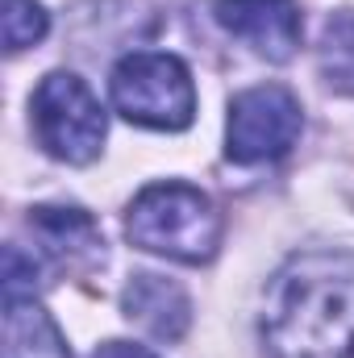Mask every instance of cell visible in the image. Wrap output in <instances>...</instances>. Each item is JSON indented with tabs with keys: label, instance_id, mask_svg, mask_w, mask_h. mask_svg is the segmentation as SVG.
I'll list each match as a JSON object with an SVG mask.
<instances>
[{
	"label": "cell",
	"instance_id": "1",
	"mask_svg": "<svg viewBox=\"0 0 354 358\" xmlns=\"http://www.w3.org/2000/svg\"><path fill=\"white\" fill-rule=\"evenodd\" d=\"M263 358H354V255L304 250L275 271Z\"/></svg>",
	"mask_w": 354,
	"mask_h": 358
},
{
	"label": "cell",
	"instance_id": "2",
	"mask_svg": "<svg viewBox=\"0 0 354 358\" xmlns=\"http://www.w3.org/2000/svg\"><path fill=\"white\" fill-rule=\"evenodd\" d=\"M125 238L138 250L200 267L221 246V213L192 183H150L125 213Z\"/></svg>",
	"mask_w": 354,
	"mask_h": 358
},
{
	"label": "cell",
	"instance_id": "3",
	"mask_svg": "<svg viewBox=\"0 0 354 358\" xmlns=\"http://www.w3.org/2000/svg\"><path fill=\"white\" fill-rule=\"evenodd\" d=\"M113 108L146 129H187L196 117V84L187 63L159 50H134L125 55L108 76Z\"/></svg>",
	"mask_w": 354,
	"mask_h": 358
},
{
	"label": "cell",
	"instance_id": "4",
	"mask_svg": "<svg viewBox=\"0 0 354 358\" xmlns=\"http://www.w3.org/2000/svg\"><path fill=\"white\" fill-rule=\"evenodd\" d=\"M34 134L46 155L84 167L100 155L104 142V108L92 88L71 71H50L34 92Z\"/></svg>",
	"mask_w": 354,
	"mask_h": 358
},
{
	"label": "cell",
	"instance_id": "5",
	"mask_svg": "<svg viewBox=\"0 0 354 358\" xmlns=\"http://www.w3.org/2000/svg\"><path fill=\"white\" fill-rule=\"evenodd\" d=\"M304 129L300 100L279 84H259L229 100L225 159L229 163H271L283 159Z\"/></svg>",
	"mask_w": 354,
	"mask_h": 358
},
{
	"label": "cell",
	"instance_id": "6",
	"mask_svg": "<svg viewBox=\"0 0 354 358\" xmlns=\"http://www.w3.org/2000/svg\"><path fill=\"white\" fill-rule=\"evenodd\" d=\"M217 21L271 63H288L304 34L296 0H217Z\"/></svg>",
	"mask_w": 354,
	"mask_h": 358
},
{
	"label": "cell",
	"instance_id": "7",
	"mask_svg": "<svg viewBox=\"0 0 354 358\" xmlns=\"http://www.w3.org/2000/svg\"><path fill=\"white\" fill-rule=\"evenodd\" d=\"M29 229L34 238L42 242V250L67 271H92L104 263V238L96 229L84 208H55V204H42L34 208L29 217Z\"/></svg>",
	"mask_w": 354,
	"mask_h": 358
},
{
	"label": "cell",
	"instance_id": "8",
	"mask_svg": "<svg viewBox=\"0 0 354 358\" xmlns=\"http://www.w3.org/2000/svg\"><path fill=\"white\" fill-rule=\"evenodd\" d=\"M121 308L129 321H138L150 338H163V342H179L187 321H192V304H187L183 287L163 279V275H150V271L129 279Z\"/></svg>",
	"mask_w": 354,
	"mask_h": 358
},
{
	"label": "cell",
	"instance_id": "9",
	"mask_svg": "<svg viewBox=\"0 0 354 358\" xmlns=\"http://www.w3.org/2000/svg\"><path fill=\"white\" fill-rule=\"evenodd\" d=\"M4 358H71L59 325L34 296H4Z\"/></svg>",
	"mask_w": 354,
	"mask_h": 358
},
{
	"label": "cell",
	"instance_id": "10",
	"mask_svg": "<svg viewBox=\"0 0 354 358\" xmlns=\"http://www.w3.org/2000/svg\"><path fill=\"white\" fill-rule=\"evenodd\" d=\"M317 63H321V76L330 88L354 96V13H334L325 21Z\"/></svg>",
	"mask_w": 354,
	"mask_h": 358
},
{
	"label": "cell",
	"instance_id": "11",
	"mask_svg": "<svg viewBox=\"0 0 354 358\" xmlns=\"http://www.w3.org/2000/svg\"><path fill=\"white\" fill-rule=\"evenodd\" d=\"M0 21H4V50L8 55L42 42L46 29H50V17H46V8L38 0H4Z\"/></svg>",
	"mask_w": 354,
	"mask_h": 358
},
{
	"label": "cell",
	"instance_id": "12",
	"mask_svg": "<svg viewBox=\"0 0 354 358\" xmlns=\"http://www.w3.org/2000/svg\"><path fill=\"white\" fill-rule=\"evenodd\" d=\"M92 358H159V355H150L146 346H134V342H104Z\"/></svg>",
	"mask_w": 354,
	"mask_h": 358
}]
</instances>
